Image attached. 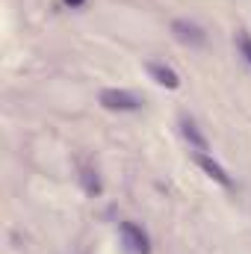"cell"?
Segmentation results:
<instances>
[{"instance_id":"cell-4","label":"cell","mask_w":251,"mask_h":254,"mask_svg":"<svg viewBox=\"0 0 251 254\" xmlns=\"http://www.w3.org/2000/svg\"><path fill=\"white\" fill-rule=\"evenodd\" d=\"M195 163H198V169H201V172H204L210 181H216L219 187H225V190H231V187H234V181L228 178V172H225V169H222V166H219V163L210 157V154H204V151H195Z\"/></svg>"},{"instance_id":"cell-2","label":"cell","mask_w":251,"mask_h":254,"mask_svg":"<svg viewBox=\"0 0 251 254\" xmlns=\"http://www.w3.org/2000/svg\"><path fill=\"white\" fill-rule=\"evenodd\" d=\"M119 234H122V249H125V254H151V240H148V234L139 225L122 222L119 225Z\"/></svg>"},{"instance_id":"cell-8","label":"cell","mask_w":251,"mask_h":254,"mask_svg":"<svg viewBox=\"0 0 251 254\" xmlns=\"http://www.w3.org/2000/svg\"><path fill=\"white\" fill-rule=\"evenodd\" d=\"M240 45H243V54H246V60L251 63V39H249V36H243V42H240Z\"/></svg>"},{"instance_id":"cell-1","label":"cell","mask_w":251,"mask_h":254,"mask_svg":"<svg viewBox=\"0 0 251 254\" xmlns=\"http://www.w3.org/2000/svg\"><path fill=\"white\" fill-rule=\"evenodd\" d=\"M101 107L110 110V113H136L142 107V101L127 89H104L101 92Z\"/></svg>"},{"instance_id":"cell-3","label":"cell","mask_w":251,"mask_h":254,"mask_svg":"<svg viewBox=\"0 0 251 254\" xmlns=\"http://www.w3.org/2000/svg\"><path fill=\"white\" fill-rule=\"evenodd\" d=\"M172 33H175V39H178L181 45H189V48H201V45H207V33H204V27H198V24H192V21H184V18H178V21L172 24Z\"/></svg>"},{"instance_id":"cell-5","label":"cell","mask_w":251,"mask_h":254,"mask_svg":"<svg viewBox=\"0 0 251 254\" xmlns=\"http://www.w3.org/2000/svg\"><path fill=\"white\" fill-rule=\"evenodd\" d=\"M148 74H151L160 86H166V89H181V77H178V71H175V68H169V65L148 63Z\"/></svg>"},{"instance_id":"cell-9","label":"cell","mask_w":251,"mask_h":254,"mask_svg":"<svg viewBox=\"0 0 251 254\" xmlns=\"http://www.w3.org/2000/svg\"><path fill=\"white\" fill-rule=\"evenodd\" d=\"M65 6H68V9H80V6H83V3H86V0H63Z\"/></svg>"},{"instance_id":"cell-6","label":"cell","mask_w":251,"mask_h":254,"mask_svg":"<svg viewBox=\"0 0 251 254\" xmlns=\"http://www.w3.org/2000/svg\"><path fill=\"white\" fill-rule=\"evenodd\" d=\"M181 133H184V139H187L189 145L195 148V151H207V139L198 133V127H195V122H189V119H184L181 122Z\"/></svg>"},{"instance_id":"cell-7","label":"cell","mask_w":251,"mask_h":254,"mask_svg":"<svg viewBox=\"0 0 251 254\" xmlns=\"http://www.w3.org/2000/svg\"><path fill=\"white\" fill-rule=\"evenodd\" d=\"M83 190L89 192V195H98L101 192V181H98V172H92V169H83Z\"/></svg>"}]
</instances>
